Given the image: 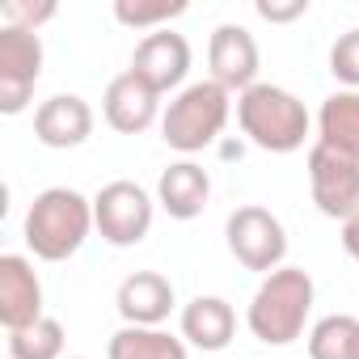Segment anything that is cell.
Here are the masks:
<instances>
[{
	"mask_svg": "<svg viewBox=\"0 0 359 359\" xmlns=\"http://www.w3.org/2000/svg\"><path fill=\"white\" fill-rule=\"evenodd\" d=\"M208 199H212V177L195 161L169 165L161 173V182H156V203L169 212V220H195V216H203Z\"/></svg>",
	"mask_w": 359,
	"mask_h": 359,
	"instance_id": "15",
	"label": "cell"
},
{
	"mask_svg": "<svg viewBox=\"0 0 359 359\" xmlns=\"http://www.w3.org/2000/svg\"><path fill=\"white\" fill-rule=\"evenodd\" d=\"M43 39L34 30L0 26V114H22L43 76Z\"/></svg>",
	"mask_w": 359,
	"mask_h": 359,
	"instance_id": "7",
	"label": "cell"
},
{
	"mask_svg": "<svg viewBox=\"0 0 359 359\" xmlns=\"http://www.w3.org/2000/svg\"><path fill=\"white\" fill-rule=\"evenodd\" d=\"M55 13H60V9L51 5V0H47V5H22V0H9V5L0 9L5 26H18V30H34V34H39V26H43V22H51Z\"/></svg>",
	"mask_w": 359,
	"mask_h": 359,
	"instance_id": "23",
	"label": "cell"
},
{
	"mask_svg": "<svg viewBox=\"0 0 359 359\" xmlns=\"http://www.w3.org/2000/svg\"><path fill=\"white\" fill-rule=\"evenodd\" d=\"M93 229L102 233V241L127 250V245H140L152 229V199L144 187L127 182H106L97 195H93Z\"/></svg>",
	"mask_w": 359,
	"mask_h": 359,
	"instance_id": "6",
	"label": "cell"
},
{
	"mask_svg": "<svg viewBox=\"0 0 359 359\" xmlns=\"http://www.w3.org/2000/svg\"><path fill=\"white\" fill-rule=\"evenodd\" d=\"M342 250L359 262V216H351V220L342 224Z\"/></svg>",
	"mask_w": 359,
	"mask_h": 359,
	"instance_id": "25",
	"label": "cell"
},
{
	"mask_svg": "<svg viewBox=\"0 0 359 359\" xmlns=\"http://www.w3.org/2000/svg\"><path fill=\"white\" fill-rule=\"evenodd\" d=\"M233 114V93L216 81H195L161 114V140L177 152H203L220 140Z\"/></svg>",
	"mask_w": 359,
	"mask_h": 359,
	"instance_id": "4",
	"label": "cell"
},
{
	"mask_svg": "<svg viewBox=\"0 0 359 359\" xmlns=\"http://www.w3.org/2000/svg\"><path fill=\"white\" fill-rule=\"evenodd\" d=\"M102 114H106V123H110L118 135H140V131H148V127L156 123V114H161V93L148 89V85L127 68V72H118V76L106 85V93H102Z\"/></svg>",
	"mask_w": 359,
	"mask_h": 359,
	"instance_id": "12",
	"label": "cell"
},
{
	"mask_svg": "<svg viewBox=\"0 0 359 359\" xmlns=\"http://www.w3.org/2000/svg\"><path fill=\"white\" fill-rule=\"evenodd\" d=\"M330 72H334V81H342L346 89L359 93V30L338 34V43L330 47Z\"/></svg>",
	"mask_w": 359,
	"mask_h": 359,
	"instance_id": "22",
	"label": "cell"
},
{
	"mask_svg": "<svg viewBox=\"0 0 359 359\" xmlns=\"http://www.w3.org/2000/svg\"><path fill=\"white\" fill-rule=\"evenodd\" d=\"M237 334V313L224 296H195L182 309V338L199 351H224Z\"/></svg>",
	"mask_w": 359,
	"mask_h": 359,
	"instance_id": "16",
	"label": "cell"
},
{
	"mask_svg": "<svg viewBox=\"0 0 359 359\" xmlns=\"http://www.w3.org/2000/svg\"><path fill=\"white\" fill-rule=\"evenodd\" d=\"M237 123L241 131L250 135L254 148L262 152H296L304 148V135H309V110L296 93L279 89V85H266L258 81L254 89H245L237 97Z\"/></svg>",
	"mask_w": 359,
	"mask_h": 359,
	"instance_id": "3",
	"label": "cell"
},
{
	"mask_svg": "<svg viewBox=\"0 0 359 359\" xmlns=\"http://www.w3.org/2000/svg\"><path fill=\"white\" fill-rule=\"evenodd\" d=\"M313 296H317V287H313V279H309L304 266H279V271H271L258 283L254 300H250V313H245L250 334L258 342H266V346H292L304 334V325H309Z\"/></svg>",
	"mask_w": 359,
	"mask_h": 359,
	"instance_id": "1",
	"label": "cell"
},
{
	"mask_svg": "<svg viewBox=\"0 0 359 359\" xmlns=\"http://www.w3.org/2000/svg\"><path fill=\"white\" fill-rule=\"evenodd\" d=\"M131 72L156 89V93H169L187 81L191 72V43L177 34V30H156V34H144L135 43V55H131Z\"/></svg>",
	"mask_w": 359,
	"mask_h": 359,
	"instance_id": "9",
	"label": "cell"
},
{
	"mask_svg": "<svg viewBox=\"0 0 359 359\" xmlns=\"http://www.w3.org/2000/svg\"><path fill=\"white\" fill-rule=\"evenodd\" d=\"M118 317L123 325H165L173 313V283L161 271H135L118 283Z\"/></svg>",
	"mask_w": 359,
	"mask_h": 359,
	"instance_id": "14",
	"label": "cell"
},
{
	"mask_svg": "<svg viewBox=\"0 0 359 359\" xmlns=\"http://www.w3.org/2000/svg\"><path fill=\"white\" fill-rule=\"evenodd\" d=\"M254 9H258L262 22H279L283 26V22H296V18L309 13V0H287V5H279V0H258Z\"/></svg>",
	"mask_w": 359,
	"mask_h": 359,
	"instance_id": "24",
	"label": "cell"
},
{
	"mask_svg": "<svg viewBox=\"0 0 359 359\" xmlns=\"http://www.w3.org/2000/svg\"><path fill=\"white\" fill-rule=\"evenodd\" d=\"M93 135V106L81 93H55L34 110V140L43 148H81Z\"/></svg>",
	"mask_w": 359,
	"mask_h": 359,
	"instance_id": "13",
	"label": "cell"
},
{
	"mask_svg": "<svg viewBox=\"0 0 359 359\" xmlns=\"http://www.w3.org/2000/svg\"><path fill=\"white\" fill-rule=\"evenodd\" d=\"M106 359H187V338H173L161 325H123L110 338Z\"/></svg>",
	"mask_w": 359,
	"mask_h": 359,
	"instance_id": "18",
	"label": "cell"
},
{
	"mask_svg": "<svg viewBox=\"0 0 359 359\" xmlns=\"http://www.w3.org/2000/svg\"><path fill=\"white\" fill-rule=\"evenodd\" d=\"M5 359H9V355H5Z\"/></svg>",
	"mask_w": 359,
	"mask_h": 359,
	"instance_id": "28",
	"label": "cell"
},
{
	"mask_svg": "<svg viewBox=\"0 0 359 359\" xmlns=\"http://www.w3.org/2000/svg\"><path fill=\"white\" fill-rule=\"evenodd\" d=\"M208 68H212V81L224 85L229 93H245L258 85V43L245 26H216L212 30V43H208Z\"/></svg>",
	"mask_w": 359,
	"mask_h": 359,
	"instance_id": "10",
	"label": "cell"
},
{
	"mask_svg": "<svg viewBox=\"0 0 359 359\" xmlns=\"http://www.w3.org/2000/svg\"><path fill=\"white\" fill-rule=\"evenodd\" d=\"M359 317L351 313H330L309 330V359H351Z\"/></svg>",
	"mask_w": 359,
	"mask_h": 359,
	"instance_id": "19",
	"label": "cell"
},
{
	"mask_svg": "<svg viewBox=\"0 0 359 359\" xmlns=\"http://www.w3.org/2000/svg\"><path fill=\"white\" fill-rule=\"evenodd\" d=\"M9 359H64V325L55 317H43L26 330H13Z\"/></svg>",
	"mask_w": 359,
	"mask_h": 359,
	"instance_id": "20",
	"label": "cell"
},
{
	"mask_svg": "<svg viewBox=\"0 0 359 359\" xmlns=\"http://www.w3.org/2000/svg\"><path fill=\"white\" fill-rule=\"evenodd\" d=\"M22 233H26V245L34 250V258L68 262L93 233V199H85L72 187H47L34 195Z\"/></svg>",
	"mask_w": 359,
	"mask_h": 359,
	"instance_id": "2",
	"label": "cell"
},
{
	"mask_svg": "<svg viewBox=\"0 0 359 359\" xmlns=\"http://www.w3.org/2000/svg\"><path fill=\"white\" fill-rule=\"evenodd\" d=\"M187 13V5L182 0H152V5H144V0H118L114 5V18H118V26H131V30H169V22L173 18H182Z\"/></svg>",
	"mask_w": 359,
	"mask_h": 359,
	"instance_id": "21",
	"label": "cell"
},
{
	"mask_svg": "<svg viewBox=\"0 0 359 359\" xmlns=\"http://www.w3.org/2000/svg\"><path fill=\"white\" fill-rule=\"evenodd\" d=\"M309 191L321 216L346 224L351 216H359V161L325 144H313L309 148Z\"/></svg>",
	"mask_w": 359,
	"mask_h": 359,
	"instance_id": "8",
	"label": "cell"
},
{
	"mask_svg": "<svg viewBox=\"0 0 359 359\" xmlns=\"http://www.w3.org/2000/svg\"><path fill=\"white\" fill-rule=\"evenodd\" d=\"M68 359H85V355H68Z\"/></svg>",
	"mask_w": 359,
	"mask_h": 359,
	"instance_id": "27",
	"label": "cell"
},
{
	"mask_svg": "<svg viewBox=\"0 0 359 359\" xmlns=\"http://www.w3.org/2000/svg\"><path fill=\"white\" fill-rule=\"evenodd\" d=\"M224 237H229V254L245 266V271H258V275H271L283 266L287 258V233H283V220L258 203H245L229 216L224 224Z\"/></svg>",
	"mask_w": 359,
	"mask_h": 359,
	"instance_id": "5",
	"label": "cell"
},
{
	"mask_svg": "<svg viewBox=\"0 0 359 359\" xmlns=\"http://www.w3.org/2000/svg\"><path fill=\"white\" fill-rule=\"evenodd\" d=\"M317 144L359 161V93L355 89H338L321 102L317 114Z\"/></svg>",
	"mask_w": 359,
	"mask_h": 359,
	"instance_id": "17",
	"label": "cell"
},
{
	"mask_svg": "<svg viewBox=\"0 0 359 359\" xmlns=\"http://www.w3.org/2000/svg\"><path fill=\"white\" fill-rule=\"evenodd\" d=\"M43 317V283L34 275V262L22 254H5L0 258V325L13 334Z\"/></svg>",
	"mask_w": 359,
	"mask_h": 359,
	"instance_id": "11",
	"label": "cell"
},
{
	"mask_svg": "<svg viewBox=\"0 0 359 359\" xmlns=\"http://www.w3.org/2000/svg\"><path fill=\"white\" fill-rule=\"evenodd\" d=\"M351 359H359V330H355V346H351Z\"/></svg>",
	"mask_w": 359,
	"mask_h": 359,
	"instance_id": "26",
	"label": "cell"
}]
</instances>
